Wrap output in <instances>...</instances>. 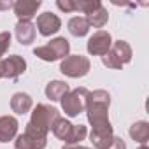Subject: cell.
I'll use <instances>...</instances> for the list:
<instances>
[{"label":"cell","mask_w":149,"mask_h":149,"mask_svg":"<svg viewBox=\"0 0 149 149\" xmlns=\"http://www.w3.org/2000/svg\"><path fill=\"white\" fill-rule=\"evenodd\" d=\"M84 149H90V147H84ZM93 149H95V147H93Z\"/></svg>","instance_id":"obj_27"},{"label":"cell","mask_w":149,"mask_h":149,"mask_svg":"<svg viewBox=\"0 0 149 149\" xmlns=\"http://www.w3.org/2000/svg\"><path fill=\"white\" fill-rule=\"evenodd\" d=\"M46 146L47 137H39L28 130H25V133H21L14 142V149H44Z\"/></svg>","instance_id":"obj_11"},{"label":"cell","mask_w":149,"mask_h":149,"mask_svg":"<svg viewBox=\"0 0 149 149\" xmlns=\"http://www.w3.org/2000/svg\"><path fill=\"white\" fill-rule=\"evenodd\" d=\"M37 28H39L40 35L49 37V35L56 33L61 28V19L56 14H53V13H42L37 18Z\"/></svg>","instance_id":"obj_10"},{"label":"cell","mask_w":149,"mask_h":149,"mask_svg":"<svg viewBox=\"0 0 149 149\" xmlns=\"http://www.w3.org/2000/svg\"><path fill=\"white\" fill-rule=\"evenodd\" d=\"M107 19H109V13H107V9L100 4L95 11H91L90 14H86V21H88V25L90 26H95V28H102L105 23H107Z\"/></svg>","instance_id":"obj_19"},{"label":"cell","mask_w":149,"mask_h":149,"mask_svg":"<svg viewBox=\"0 0 149 149\" xmlns=\"http://www.w3.org/2000/svg\"><path fill=\"white\" fill-rule=\"evenodd\" d=\"M58 118H60L58 109H54L51 105H46V104H37L33 112H32L30 123L26 125V130L39 135V137H47L53 123Z\"/></svg>","instance_id":"obj_2"},{"label":"cell","mask_w":149,"mask_h":149,"mask_svg":"<svg viewBox=\"0 0 149 149\" xmlns=\"http://www.w3.org/2000/svg\"><path fill=\"white\" fill-rule=\"evenodd\" d=\"M18 119L13 116H2L0 118V142H9L18 133Z\"/></svg>","instance_id":"obj_13"},{"label":"cell","mask_w":149,"mask_h":149,"mask_svg":"<svg viewBox=\"0 0 149 149\" xmlns=\"http://www.w3.org/2000/svg\"><path fill=\"white\" fill-rule=\"evenodd\" d=\"M111 53L119 60L121 65L130 63V60H132V47H130V44L126 40H116V42H112Z\"/></svg>","instance_id":"obj_16"},{"label":"cell","mask_w":149,"mask_h":149,"mask_svg":"<svg viewBox=\"0 0 149 149\" xmlns=\"http://www.w3.org/2000/svg\"><path fill=\"white\" fill-rule=\"evenodd\" d=\"M102 63H104L105 67H109V68H114V70H118V68H121V67H123V65L119 63V60L111 53V49L102 56Z\"/></svg>","instance_id":"obj_21"},{"label":"cell","mask_w":149,"mask_h":149,"mask_svg":"<svg viewBox=\"0 0 149 149\" xmlns=\"http://www.w3.org/2000/svg\"><path fill=\"white\" fill-rule=\"evenodd\" d=\"M0 79H2V77H0Z\"/></svg>","instance_id":"obj_28"},{"label":"cell","mask_w":149,"mask_h":149,"mask_svg":"<svg viewBox=\"0 0 149 149\" xmlns=\"http://www.w3.org/2000/svg\"><path fill=\"white\" fill-rule=\"evenodd\" d=\"M90 60L83 54H70L67 58H63V61L60 63V70L61 74L68 77H83L90 72Z\"/></svg>","instance_id":"obj_6"},{"label":"cell","mask_w":149,"mask_h":149,"mask_svg":"<svg viewBox=\"0 0 149 149\" xmlns=\"http://www.w3.org/2000/svg\"><path fill=\"white\" fill-rule=\"evenodd\" d=\"M51 132L54 133V137H58L60 140H63L67 146H74V144H79L81 140L86 139L88 130L84 125H72L70 121H67L65 118H58L53 126Z\"/></svg>","instance_id":"obj_3"},{"label":"cell","mask_w":149,"mask_h":149,"mask_svg":"<svg viewBox=\"0 0 149 149\" xmlns=\"http://www.w3.org/2000/svg\"><path fill=\"white\" fill-rule=\"evenodd\" d=\"M90 91L86 88H76L61 97V109L68 118H76L86 109V100H88Z\"/></svg>","instance_id":"obj_4"},{"label":"cell","mask_w":149,"mask_h":149,"mask_svg":"<svg viewBox=\"0 0 149 149\" xmlns=\"http://www.w3.org/2000/svg\"><path fill=\"white\" fill-rule=\"evenodd\" d=\"M9 46H11V33L9 32H2L0 33V58L6 54Z\"/></svg>","instance_id":"obj_22"},{"label":"cell","mask_w":149,"mask_h":149,"mask_svg":"<svg viewBox=\"0 0 149 149\" xmlns=\"http://www.w3.org/2000/svg\"><path fill=\"white\" fill-rule=\"evenodd\" d=\"M32 105H33V102H32L30 95H26V93H14L11 98V109L16 114H26L32 109Z\"/></svg>","instance_id":"obj_15"},{"label":"cell","mask_w":149,"mask_h":149,"mask_svg":"<svg viewBox=\"0 0 149 149\" xmlns=\"http://www.w3.org/2000/svg\"><path fill=\"white\" fill-rule=\"evenodd\" d=\"M9 7H13L11 2H9V4H0V9H9Z\"/></svg>","instance_id":"obj_25"},{"label":"cell","mask_w":149,"mask_h":149,"mask_svg":"<svg viewBox=\"0 0 149 149\" xmlns=\"http://www.w3.org/2000/svg\"><path fill=\"white\" fill-rule=\"evenodd\" d=\"M139 149H147V146H140V147H139Z\"/></svg>","instance_id":"obj_26"},{"label":"cell","mask_w":149,"mask_h":149,"mask_svg":"<svg viewBox=\"0 0 149 149\" xmlns=\"http://www.w3.org/2000/svg\"><path fill=\"white\" fill-rule=\"evenodd\" d=\"M25 70H26V61L19 54H13V56L0 60V77L18 79Z\"/></svg>","instance_id":"obj_7"},{"label":"cell","mask_w":149,"mask_h":149,"mask_svg":"<svg viewBox=\"0 0 149 149\" xmlns=\"http://www.w3.org/2000/svg\"><path fill=\"white\" fill-rule=\"evenodd\" d=\"M109 105H111V95L105 90L90 91L86 100V114L91 125L90 140L93 142L95 149H107L114 139L112 125L109 121Z\"/></svg>","instance_id":"obj_1"},{"label":"cell","mask_w":149,"mask_h":149,"mask_svg":"<svg viewBox=\"0 0 149 149\" xmlns=\"http://www.w3.org/2000/svg\"><path fill=\"white\" fill-rule=\"evenodd\" d=\"M61 149H84V146H79V144H74V146H67V144H65V146H63Z\"/></svg>","instance_id":"obj_24"},{"label":"cell","mask_w":149,"mask_h":149,"mask_svg":"<svg viewBox=\"0 0 149 149\" xmlns=\"http://www.w3.org/2000/svg\"><path fill=\"white\" fill-rule=\"evenodd\" d=\"M107 149H126V144H125V140L121 137L114 135V139H112V142H111V146Z\"/></svg>","instance_id":"obj_23"},{"label":"cell","mask_w":149,"mask_h":149,"mask_svg":"<svg viewBox=\"0 0 149 149\" xmlns=\"http://www.w3.org/2000/svg\"><path fill=\"white\" fill-rule=\"evenodd\" d=\"M111 46H112V37H111V33L105 32V30H98V32H95V33L90 37L86 47H88V53H90V54H93V56H104V54L111 49Z\"/></svg>","instance_id":"obj_8"},{"label":"cell","mask_w":149,"mask_h":149,"mask_svg":"<svg viewBox=\"0 0 149 149\" xmlns=\"http://www.w3.org/2000/svg\"><path fill=\"white\" fill-rule=\"evenodd\" d=\"M42 6L40 0H18V2L13 4V9H14V14L21 19H32L37 13V9Z\"/></svg>","instance_id":"obj_12"},{"label":"cell","mask_w":149,"mask_h":149,"mask_svg":"<svg viewBox=\"0 0 149 149\" xmlns=\"http://www.w3.org/2000/svg\"><path fill=\"white\" fill-rule=\"evenodd\" d=\"M68 91H70V88H68V84L63 83V81H51V83L46 86V97H47L51 102L61 100V97H63L65 93H68Z\"/></svg>","instance_id":"obj_17"},{"label":"cell","mask_w":149,"mask_h":149,"mask_svg":"<svg viewBox=\"0 0 149 149\" xmlns=\"http://www.w3.org/2000/svg\"><path fill=\"white\" fill-rule=\"evenodd\" d=\"M102 2L98 0H58L56 6L58 9L65 11V13H72V11H83L84 14H90L91 11H95Z\"/></svg>","instance_id":"obj_9"},{"label":"cell","mask_w":149,"mask_h":149,"mask_svg":"<svg viewBox=\"0 0 149 149\" xmlns=\"http://www.w3.org/2000/svg\"><path fill=\"white\" fill-rule=\"evenodd\" d=\"M68 51H70L68 40H67L65 37H56V39H53L51 42H47L46 46L35 47V49H33V54L39 56V58L44 60V61H54V60L67 58V56H68Z\"/></svg>","instance_id":"obj_5"},{"label":"cell","mask_w":149,"mask_h":149,"mask_svg":"<svg viewBox=\"0 0 149 149\" xmlns=\"http://www.w3.org/2000/svg\"><path fill=\"white\" fill-rule=\"evenodd\" d=\"M16 37H18V42H21L23 46H28L35 40V26L32 21L28 19H21L18 21L16 25Z\"/></svg>","instance_id":"obj_14"},{"label":"cell","mask_w":149,"mask_h":149,"mask_svg":"<svg viewBox=\"0 0 149 149\" xmlns=\"http://www.w3.org/2000/svg\"><path fill=\"white\" fill-rule=\"evenodd\" d=\"M130 137L135 142L146 146V142L149 139V123L147 121H137V123H133L130 126Z\"/></svg>","instance_id":"obj_18"},{"label":"cell","mask_w":149,"mask_h":149,"mask_svg":"<svg viewBox=\"0 0 149 149\" xmlns=\"http://www.w3.org/2000/svg\"><path fill=\"white\" fill-rule=\"evenodd\" d=\"M67 28L68 32L74 35V37H84L90 30V25L86 21V18H81V16H76V18H72L68 23H67Z\"/></svg>","instance_id":"obj_20"}]
</instances>
